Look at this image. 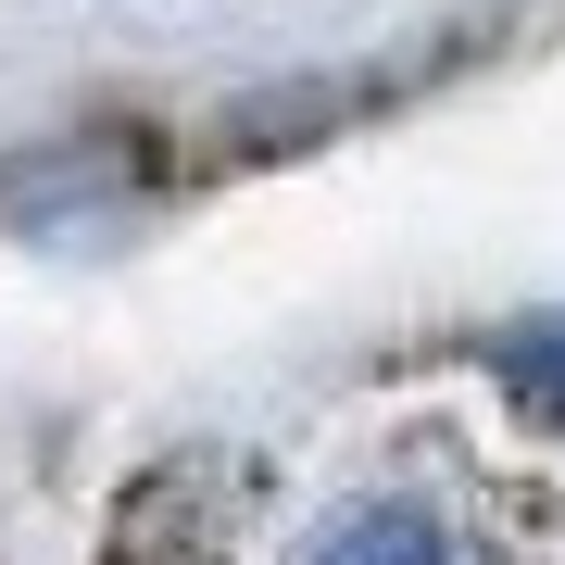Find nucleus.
I'll return each mask as SVG.
<instances>
[{
  "instance_id": "nucleus-1",
  "label": "nucleus",
  "mask_w": 565,
  "mask_h": 565,
  "mask_svg": "<svg viewBox=\"0 0 565 565\" xmlns=\"http://www.w3.org/2000/svg\"><path fill=\"white\" fill-rule=\"evenodd\" d=\"M490 377H503L527 415H565V315H527V327H503V340H490Z\"/></svg>"
},
{
  "instance_id": "nucleus-2",
  "label": "nucleus",
  "mask_w": 565,
  "mask_h": 565,
  "mask_svg": "<svg viewBox=\"0 0 565 565\" xmlns=\"http://www.w3.org/2000/svg\"><path fill=\"white\" fill-rule=\"evenodd\" d=\"M315 565H452V541L427 515H403V503H377V515H352V527H327V553Z\"/></svg>"
}]
</instances>
